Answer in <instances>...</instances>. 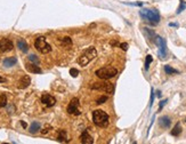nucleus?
Instances as JSON below:
<instances>
[{
  "label": "nucleus",
  "mask_w": 186,
  "mask_h": 144,
  "mask_svg": "<svg viewBox=\"0 0 186 144\" xmlns=\"http://www.w3.org/2000/svg\"><path fill=\"white\" fill-rule=\"evenodd\" d=\"M167 101H168V100H163V101H161V102H160V105H159V111L162 110V108L164 106V104L167 103Z\"/></svg>",
  "instance_id": "c85d7f7f"
},
{
  "label": "nucleus",
  "mask_w": 186,
  "mask_h": 144,
  "mask_svg": "<svg viewBox=\"0 0 186 144\" xmlns=\"http://www.w3.org/2000/svg\"><path fill=\"white\" fill-rule=\"evenodd\" d=\"M152 61H153V57L151 55H147V56H146V59H145V69H146V70H149L150 64L152 63Z\"/></svg>",
  "instance_id": "b1692460"
},
{
  "label": "nucleus",
  "mask_w": 186,
  "mask_h": 144,
  "mask_svg": "<svg viewBox=\"0 0 186 144\" xmlns=\"http://www.w3.org/2000/svg\"><path fill=\"white\" fill-rule=\"evenodd\" d=\"M93 121L98 127H106L109 125V116L102 110H95L93 112Z\"/></svg>",
  "instance_id": "f03ea898"
},
{
  "label": "nucleus",
  "mask_w": 186,
  "mask_h": 144,
  "mask_svg": "<svg viewBox=\"0 0 186 144\" xmlns=\"http://www.w3.org/2000/svg\"><path fill=\"white\" fill-rule=\"evenodd\" d=\"M153 102H154V90H153V88H152V89H151V98H150V108H152Z\"/></svg>",
  "instance_id": "cd10ccee"
},
{
  "label": "nucleus",
  "mask_w": 186,
  "mask_h": 144,
  "mask_svg": "<svg viewBox=\"0 0 186 144\" xmlns=\"http://www.w3.org/2000/svg\"><path fill=\"white\" fill-rule=\"evenodd\" d=\"M31 84V79L29 76H24L21 78V80L18 81V88L21 89H24L26 87H29V85Z\"/></svg>",
  "instance_id": "9b49d317"
},
{
  "label": "nucleus",
  "mask_w": 186,
  "mask_h": 144,
  "mask_svg": "<svg viewBox=\"0 0 186 144\" xmlns=\"http://www.w3.org/2000/svg\"><path fill=\"white\" fill-rule=\"evenodd\" d=\"M117 73H118V70H117L115 68H113V67L102 68L95 72V75L98 77L99 79H103V80L111 79V78H113V77L117 76Z\"/></svg>",
  "instance_id": "20e7f679"
},
{
  "label": "nucleus",
  "mask_w": 186,
  "mask_h": 144,
  "mask_svg": "<svg viewBox=\"0 0 186 144\" xmlns=\"http://www.w3.org/2000/svg\"><path fill=\"white\" fill-rule=\"evenodd\" d=\"M81 143L82 144H93L94 143V138L88 134L87 130H85V132L81 134Z\"/></svg>",
  "instance_id": "f8f14e48"
},
{
  "label": "nucleus",
  "mask_w": 186,
  "mask_h": 144,
  "mask_svg": "<svg viewBox=\"0 0 186 144\" xmlns=\"http://www.w3.org/2000/svg\"><path fill=\"white\" fill-rule=\"evenodd\" d=\"M169 25L170 26H178V24H176V23H170Z\"/></svg>",
  "instance_id": "473e14b6"
},
{
  "label": "nucleus",
  "mask_w": 186,
  "mask_h": 144,
  "mask_svg": "<svg viewBox=\"0 0 186 144\" xmlns=\"http://www.w3.org/2000/svg\"><path fill=\"white\" fill-rule=\"evenodd\" d=\"M70 75L73 77V78H76V77L79 76V71L76 69H70Z\"/></svg>",
  "instance_id": "a878e982"
},
{
  "label": "nucleus",
  "mask_w": 186,
  "mask_h": 144,
  "mask_svg": "<svg viewBox=\"0 0 186 144\" xmlns=\"http://www.w3.org/2000/svg\"><path fill=\"white\" fill-rule=\"evenodd\" d=\"M22 126H23L24 128H26V124L24 122V121H22Z\"/></svg>",
  "instance_id": "72a5a7b5"
},
{
  "label": "nucleus",
  "mask_w": 186,
  "mask_h": 144,
  "mask_svg": "<svg viewBox=\"0 0 186 144\" xmlns=\"http://www.w3.org/2000/svg\"><path fill=\"white\" fill-rule=\"evenodd\" d=\"M139 15L151 25H158L160 22V14L156 9H142Z\"/></svg>",
  "instance_id": "f257e3e1"
},
{
  "label": "nucleus",
  "mask_w": 186,
  "mask_h": 144,
  "mask_svg": "<svg viewBox=\"0 0 186 144\" xmlns=\"http://www.w3.org/2000/svg\"><path fill=\"white\" fill-rule=\"evenodd\" d=\"M156 95H158V97H161V92H160V90H158V92H156Z\"/></svg>",
  "instance_id": "2f4dec72"
},
{
  "label": "nucleus",
  "mask_w": 186,
  "mask_h": 144,
  "mask_svg": "<svg viewBox=\"0 0 186 144\" xmlns=\"http://www.w3.org/2000/svg\"><path fill=\"white\" fill-rule=\"evenodd\" d=\"M26 70L29 71V72H31V73H41L43 72V70L39 68L37 64H32V63H27L25 65Z\"/></svg>",
  "instance_id": "ddd939ff"
},
{
  "label": "nucleus",
  "mask_w": 186,
  "mask_h": 144,
  "mask_svg": "<svg viewBox=\"0 0 186 144\" xmlns=\"http://www.w3.org/2000/svg\"><path fill=\"white\" fill-rule=\"evenodd\" d=\"M34 47L37 48V51H40L41 54H48L51 51V47L49 43H47L45 37H38L34 41Z\"/></svg>",
  "instance_id": "39448f33"
},
{
  "label": "nucleus",
  "mask_w": 186,
  "mask_h": 144,
  "mask_svg": "<svg viewBox=\"0 0 186 144\" xmlns=\"http://www.w3.org/2000/svg\"><path fill=\"white\" fill-rule=\"evenodd\" d=\"M143 31H144V33H145V35L147 37V39H150L151 41H153V43H154V40H155V37H156V34L154 33L152 30L147 29V27H144Z\"/></svg>",
  "instance_id": "dca6fc26"
},
{
  "label": "nucleus",
  "mask_w": 186,
  "mask_h": 144,
  "mask_svg": "<svg viewBox=\"0 0 186 144\" xmlns=\"http://www.w3.org/2000/svg\"><path fill=\"white\" fill-rule=\"evenodd\" d=\"M182 133V127H180V124L179 122H177L176 124V126L174 127V129L171 130V135L172 136H178L179 134Z\"/></svg>",
  "instance_id": "aec40b11"
},
{
  "label": "nucleus",
  "mask_w": 186,
  "mask_h": 144,
  "mask_svg": "<svg viewBox=\"0 0 186 144\" xmlns=\"http://www.w3.org/2000/svg\"><path fill=\"white\" fill-rule=\"evenodd\" d=\"M49 129H50V127H49V126H48L47 128H45V129L43 130V134H46V133H48V132H49Z\"/></svg>",
  "instance_id": "7c9ffc66"
},
{
  "label": "nucleus",
  "mask_w": 186,
  "mask_h": 144,
  "mask_svg": "<svg viewBox=\"0 0 186 144\" xmlns=\"http://www.w3.org/2000/svg\"><path fill=\"white\" fill-rule=\"evenodd\" d=\"M179 2H180V5H179V7H178L177 12H176L177 14H180V13H182V12H183V10L186 8V2L184 1V0H180Z\"/></svg>",
  "instance_id": "5701e85b"
},
{
  "label": "nucleus",
  "mask_w": 186,
  "mask_h": 144,
  "mask_svg": "<svg viewBox=\"0 0 186 144\" xmlns=\"http://www.w3.org/2000/svg\"><path fill=\"white\" fill-rule=\"evenodd\" d=\"M29 59H30L31 62H33L34 64H39V59H38L35 55H30V56H29Z\"/></svg>",
  "instance_id": "393cba45"
},
{
  "label": "nucleus",
  "mask_w": 186,
  "mask_h": 144,
  "mask_svg": "<svg viewBox=\"0 0 186 144\" xmlns=\"http://www.w3.org/2000/svg\"><path fill=\"white\" fill-rule=\"evenodd\" d=\"M120 47H121L123 51H127L128 49V43H121V45H120Z\"/></svg>",
  "instance_id": "c756f323"
},
{
  "label": "nucleus",
  "mask_w": 186,
  "mask_h": 144,
  "mask_svg": "<svg viewBox=\"0 0 186 144\" xmlns=\"http://www.w3.org/2000/svg\"><path fill=\"white\" fill-rule=\"evenodd\" d=\"M16 62H17L16 57H7V59H4V65H5L6 68H10V67L15 65Z\"/></svg>",
  "instance_id": "2eb2a0df"
},
{
  "label": "nucleus",
  "mask_w": 186,
  "mask_h": 144,
  "mask_svg": "<svg viewBox=\"0 0 186 144\" xmlns=\"http://www.w3.org/2000/svg\"><path fill=\"white\" fill-rule=\"evenodd\" d=\"M159 122H160V126L163 128H169L171 125V119L168 116H163L159 119Z\"/></svg>",
  "instance_id": "4468645a"
},
{
  "label": "nucleus",
  "mask_w": 186,
  "mask_h": 144,
  "mask_svg": "<svg viewBox=\"0 0 186 144\" xmlns=\"http://www.w3.org/2000/svg\"><path fill=\"white\" fill-rule=\"evenodd\" d=\"M41 102H43L46 106L51 108V106H54V105H55L56 100H55V97H54V96H51V95H49V94H43V96H41Z\"/></svg>",
  "instance_id": "9d476101"
},
{
  "label": "nucleus",
  "mask_w": 186,
  "mask_h": 144,
  "mask_svg": "<svg viewBox=\"0 0 186 144\" xmlns=\"http://www.w3.org/2000/svg\"><path fill=\"white\" fill-rule=\"evenodd\" d=\"M164 71H166V73H167V75H174V73H179V71L175 70V69H172L171 67H169V65H166V67H164Z\"/></svg>",
  "instance_id": "412c9836"
},
{
  "label": "nucleus",
  "mask_w": 186,
  "mask_h": 144,
  "mask_svg": "<svg viewBox=\"0 0 186 144\" xmlns=\"http://www.w3.org/2000/svg\"><path fill=\"white\" fill-rule=\"evenodd\" d=\"M6 104H7V97L5 94H1L0 95V108L6 106Z\"/></svg>",
  "instance_id": "4be33fe9"
},
{
  "label": "nucleus",
  "mask_w": 186,
  "mask_h": 144,
  "mask_svg": "<svg viewBox=\"0 0 186 144\" xmlns=\"http://www.w3.org/2000/svg\"><path fill=\"white\" fill-rule=\"evenodd\" d=\"M4 81H5V79L2 77H0V82H4Z\"/></svg>",
  "instance_id": "f704fd0d"
},
{
  "label": "nucleus",
  "mask_w": 186,
  "mask_h": 144,
  "mask_svg": "<svg viewBox=\"0 0 186 144\" xmlns=\"http://www.w3.org/2000/svg\"><path fill=\"white\" fill-rule=\"evenodd\" d=\"M92 88H94V89H99V90H103V92H106V93L110 94H113V92H114V86H113V84L106 82V81L98 82V84H94V86Z\"/></svg>",
  "instance_id": "0eeeda50"
},
{
  "label": "nucleus",
  "mask_w": 186,
  "mask_h": 144,
  "mask_svg": "<svg viewBox=\"0 0 186 144\" xmlns=\"http://www.w3.org/2000/svg\"><path fill=\"white\" fill-rule=\"evenodd\" d=\"M107 101V96H102L101 98H98L97 101H96V104H103L104 102Z\"/></svg>",
  "instance_id": "bb28decb"
},
{
  "label": "nucleus",
  "mask_w": 186,
  "mask_h": 144,
  "mask_svg": "<svg viewBox=\"0 0 186 144\" xmlns=\"http://www.w3.org/2000/svg\"><path fill=\"white\" fill-rule=\"evenodd\" d=\"M17 46H18V48H19L21 51H24V53H26V51H29V46H27V43H26V41L24 39H18Z\"/></svg>",
  "instance_id": "f3484780"
},
{
  "label": "nucleus",
  "mask_w": 186,
  "mask_h": 144,
  "mask_svg": "<svg viewBox=\"0 0 186 144\" xmlns=\"http://www.w3.org/2000/svg\"><path fill=\"white\" fill-rule=\"evenodd\" d=\"M13 47H14V45H13V43H12V40L6 39V38H4V39L0 40V53H7V51H10L12 49H13Z\"/></svg>",
  "instance_id": "1a4fd4ad"
},
{
  "label": "nucleus",
  "mask_w": 186,
  "mask_h": 144,
  "mask_svg": "<svg viewBox=\"0 0 186 144\" xmlns=\"http://www.w3.org/2000/svg\"><path fill=\"white\" fill-rule=\"evenodd\" d=\"M79 98H76V97H74V98H72L71 100V102H70V104L68 105V112L70 113V114H74V116H79L80 114V111H79Z\"/></svg>",
  "instance_id": "6e6552de"
},
{
  "label": "nucleus",
  "mask_w": 186,
  "mask_h": 144,
  "mask_svg": "<svg viewBox=\"0 0 186 144\" xmlns=\"http://www.w3.org/2000/svg\"><path fill=\"white\" fill-rule=\"evenodd\" d=\"M57 141H59V142H68V137H66V132L65 130H59L58 136H57Z\"/></svg>",
  "instance_id": "6ab92c4d"
},
{
  "label": "nucleus",
  "mask_w": 186,
  "mask_h": 144,
  "mask_svg": "<svg viewBox=\"0 0 186 144\" xmlns=\"http://www.w3.org/2000/svg\"><path fill=\"white\" fill-rule=\"evenodd\" d=\"M97 56V51L94 47H89L88 49L84 51V54L78 59V64L81 67H86L88 63H90L95 57Z\"/></svg>",
  "instance_id": "7ed1b4c3"
},
{
  "label": "nucleus",
  "mask_w": 186,
  "mask_h": 144,
  "mask_svg": "<svg viewBox=\"0 0 186 144\" xmlns=\"http://www.w3.org/2000/svg\"><path fill=\"white\" fill-rule=\"evenodd\" d=\"M40 128H41V125H40L39 122L34 121V122H32V124H31V126H30V133L35 134L37 132H39V130H40Z\"/></svg>",
  "instance_id": "a211bd4d"
},
{
  "label": "nucleus",
  "mask_w": 186,
  "mask_h": 144,
  "mask_svg": "<svg viewBox=\"0 0 186 144\" xmlns=\"http://www.w3.org/2000/svg\"><path fill=\"white\" fill-rule=\"evenodd\" d=\"M154 43L159 47V57H160L161 59H164L166 56H167V45H166V40H164L162 37L156 35V37H155V40H154Z\"/></svg>",
  "instance_id": "423d86ee"
}]
</instances>
